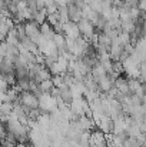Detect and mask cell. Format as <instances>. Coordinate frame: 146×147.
<instances>
[{"mask_svg":"<svg viewBox=\"0 0 146 147\" xmlns=\"http://www.w3.org/2000/svg\"><path fill=\"white\" fill-rule=\"evenodd\" d=\"M17 101L20 103V106H22L27 113H30L32 110L39 109V97H37L35 93H32V92H22Z\"/></svg>","mask_w":146,"mask_h":147,"instance_id":"6da1fadb","label":"cell"},{"mask_svg":"<svg viewBox=\"0 0 146 147\" xmlns=\"http://www.w3.org/2000/svg\"><path fill=\"white\" fill-rule=\"evenodd\" d=\"M39 109L42 110V113L52 114L54 111L59 110V101L57 97L52 96V94H42L39 97Z\"/></svg>","mask_w":146,"mask_h":147,"instance_id":"7a4b0ae2","label":"cell"},{"mask_svg":"<svg viewBox=\"0 0 146 147\" xmlns=\"http://www.w3.org/2000/svg\"><path fill=\"white\" fill-rule=\"evenodd\" d=\"M77 26H79V29H80L82 36L92 45V37L96 34V27L93 26V23H92L90 20H88V19H82V20L77 23Z\"/></svg>","mask_w":146,"mask_h":147,"instance_id":"3957f363","label":"cell"},{"mask_svg":"<svg viewBox=\"0 0 146 147\" xmlns=\"http://www.w3.org/2000/svg\"><path fill=\"white\" fill-rule=\"evenodd\" d=\"M90 143L96 147H109L107 136L103 131H100L99 129L92 131V134H90Z\"/></svg>","mask_w":146,"mask_h":147,"instance_id":"277c9868","label":"cell"},{"mask_svg":"<svg viewBox=\"0 0 146 147\" xmlns=\"http://www.w3.org/2000/svg\"><path fill=\"white\" fill-rule=\"evenodd\" d=\"M63 34L66 37H70V39H75V40L82 36L80 29H79L77 23H75V22H69V23L63 24Z\"/></svg>","mask_w":146,"mask_h":147,"instance_id":"5b68a950","label":"cell"},{"mask_svg":"<svg viewBox=\"0 0 146 147\" xmlns=\"http://www.w3.org/2000/svg\"><path fill=\"white\" fill-rule=\"evenodd\" d=\"M96 83H97V87H99V92L100 93H109L115 87V80L109 74L105 76V77H102V79H99V80H96Z\"/></svg>","mask_w":146,"mask_h":147,"instance_id":"8992f818","label":"cell"},{"mask_svg":"<svg viewBox=\"0 0 146 147\" xmlns=\"http://www.w3.org/2000/svg\"><path fill=\"white\" fill-rule=\"evenodd\" d=\"M57 97H60L66 104L70 106V103L73 101V93H72L70 86L63 84L62 87H59V89H57Z\"/></svg>","mask_w":146,"mask_h":147,"instance_id":"52a82bcc","label":"cell"},{"mask_svg":"<svg viewBox=\"0 0 146 147\" xmlns=\"http://www.w3.org/2000/svg\"><path fill=\"white\" fill-rule=\"evenodd\" d=\"M115 87H116L119 92H122L123 94H126V96H132L130 89H129V80H128V77H123V76L117 77V79L115 80Z\"/></svg>","mask_w":146,"mask_h":147,"instance_id":"ba28073f","label":"cell"},{"mask_svg":"<svg viewBox=\"0 0 146 147\" xmlns=\"http://www.w3.org/2000/svg\"><path fill=\"white\" fill-rule=\"evenodd\" d=\"M80 127L83 131H93V129H96V123H95V119H90L88 116H82L77 119Z\"/></svg>","mask_w":146,"mask_h":147,"instance_id":"9c48e42d","label":"cell"},{"mask_svg":"<svg viewBox=\"0 0 146 147\" xmlns=\"http://www.w3.org/2000/svg\"><path fill=\"white\" fill-rule=\"evenodd\" d=\"M69 14H70V22H75V23H79L83 19L82 9H79L75 3L69 6Z\"/></svg>","mask_w":146,"mask_h":147,"instance_id":"30bf717a","label":"cell"},{"mask_svg":"<svg viewBox=\"0 0 146 147\" xmlns=\"http://www.w3.org/2000/svg\"><path fill=\"white\" fill-rule=\"evenodd\" d=\"M40 32H42V34H43V37H45L46 40H53V37H54V34H56V30L53 29V26L49 24L48 22L40 26Z\"/></svg>","mask_w":146,"mask_h":147,"instance_id":"8fae6325","label":"cell"},{"mask_svg":"<svg viewBox=\"0 0 146 147\" xmlns=\"http://www.w3.org/2000/svg\"><path fill=\"white\" fill-rule=\"evenodd\" d=\"M92 76L95 77V80H99V79L107 76V71L105 70V67L102 66V63H97V64L93 66V69H92Z\"/></svg>","mask_w":146,"mask_h":147,"instance_id":"7c38bea8","label":"cell"},{"mask_svg":"<svg viewBox=\"0 0 146 147\" xmlns=\"http://www.w3.org/2000/svg\"><path fill=\"white\" fill-rule=\"evenodd\" d=\"M48 17H49L48 10H46V9H42V10H39L37 13H35L33 20H35L39 26H42L43 23H46V22H48Z\"/></svg>","mask_w":146,"mask_h":147,"instance_id":"4fadbf2b","label":"cell"},{"mask_svg":"<svg viewBox=\"0 0 146 147\" xmlns=\"http://www.w3.org/2000/svg\"><path fill=\"white\" fill-rule=\"evenodd\" d=\"M13 109H14V103L4 101V103H1V106H0V113L4 114V116H10V114L13 113Z\"/></svg>","mask_w":146,"mask_h":147,"instance_id":"5bb4252c","label":"cell"},{"mask_svg":"<svg viewBox=\"0 0 146 147\" xmlns=\"http://www.w3.org/2000/svg\"><path fill=\"white\" fill-rule=\"evenodd\" d=\"M130 39H132L130 33L122 32V33L119 34V37H117V42H119V45H120L122 47H125V46H128V45L130 43Z\"/></svg>","mask_w":146,"mask_h":147,"instance_id":"9a60e30c","label":"cell"},{"mask_svg":"<svg viewBox=\"0 0 146 147\" xmlns=\"http://www.w3.org/2000/svg\"><path fill=\"white\" fill-rule=\"evenodd\" d=\"M46 10H48L49 14H54V13L59 11V4L56 1H52V3H49L48 6H46Z\"/></svg>","mask_w":146,"mask_h":147,"instance_id":"2e32d148","label":"cell"},{"mask_svg":"<svg viewBox=\"0 0 146 147\" xmlns=\"http://www.w3.org/2000/svg\"><path fill=\"white\" fill-rule=\"evenodd\" d=\"M52 80H53V83H54V86H56L57 89L62 87V86L65 84V82H63V76H62V74H59V76H53Z\"/></svg>","mask_w":146,"mask_h":147,"instance_id":"e0dca14e","label":"cell"},{"mask_svg":"<svg viewBox=\"0 0 146 147\" xmlns=\"http://www.w3.org/2000/svg\"><path fill=\"white\" fill-rule=\"evenodd\" d=\"M6 51H7V43L6 42H1V46H0V54H1V57H6Z\"/></svg>","mask_w":146,"mask_h":147,"instance_id":"ac0fdd59","label":"cell"},{"mask_svg":"<svg viewBox=\"0 0 146 147\" xmlns=\"http://www.w3.org/2000/svg\"><path fill=\"white\" fill-rule=\"evenodd\" d=\"M138 7L141 9V11L146 13V0H139V6Z\"/></svg>","mask_w":146,"mask_h":147,"instance_id":"d6986e66","label":"cell"},{"mask_svg":"<svg viewBox=\"0 0 146 147\" xmlns=\"http://www.w3.org/2000/svg\"><path fill=\"white\" fill-rule=\"evenodd\" d=\"M27 147H37L36 144H33V143H27Z\"/></svg>","mask_w":146,"mask_h":147,"instance_id":"ffe728a7","label":"cell"},{"mask_svg":"<svg viewBox=\"0 0 146 147\" xmlns=\"http://www.w3.org/2000/svg\"><path fill=\"white\" fill-rule=\"evenodd\" d=\"M143 93H145V96H146V83L143 84Z\"/></svg>","mask_w":146,"mask_h":147,"instance_id":"44dd1931","label":"cell"},{"mask_svg":"<svg viewBox=\"0 0 146 147\" xmlns=\"http://www.w3.org/2000/svg\"><path fill=\"white\" fill-rule=\"evenodd\" d=\"M90 147H96V146H93V144H92V146H90Z\"/></svg>","mask_w":146,"mask_h":147,"instance_id":"7402d4cb","label":"cell"}]
</instances>
